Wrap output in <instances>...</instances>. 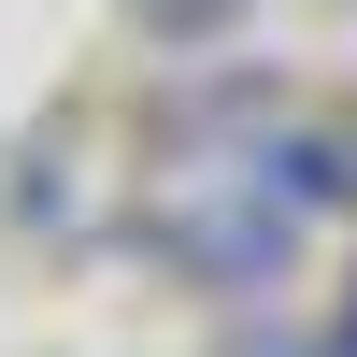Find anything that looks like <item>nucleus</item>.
<instances>
[{"mask_svg": "<svg viewBox=\"0 0 357 357\" xmlns=\"http://www.w3.org/2000/svg\"><path fill=\"white\" fill-rule=\"evenodd\" d=\"M143 243L186 286H215V301H272L286 257H301V200H286L272 172H200V186H172L158 215H143Z\"/></svg>", "mask_w": 357, "mask_h": 357, "instance_id": "1", "label": "nucleus"}, {"mask_svg": "<svg viewBox=\"0 0 357 357\" xmlns=\"http://www.w3.org/2000/svg\"><path fill=\"white\" fill-rule=\"evenodd\" d=\"M243 15H257V0H129V29H143V43H172V57H200V43H229Z\"/></svg>", "mask_w": 357, "mask_h": 357, "instance_id": "2", "label": "nucleus"}, {"mask_svg": "<svg viewBox=\"0 0 357 357\" xmlns=\"http://www.w3.org/2000/svg\"><path fill=\"white\" fill-rule=\"evenodd\" d=\"M301 357H357V314H343V329H329V343H301Z\"/></svg>", "mask_w": 357, "mask_h": 357, "instance_id": "3", "label": "nucleus"}]
</instances>
